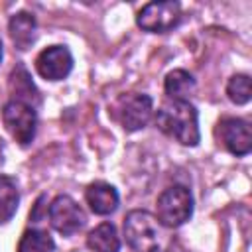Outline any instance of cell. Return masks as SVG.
I'll list each match as a JSON object with an SVG mask.
<instances>
[{
  "label": "cell",
  "mask_w": 252,
  "mask_h": 252,
  "mask_svg": "<svg viewBox=\"0 0 252 252\" xmlns=\"http://www.w3.org/2000/svg\"><path fill=\"white\" fill-rule=\"evenodd\" d=\"M156 126L183 146H197L201 140L197 110L189 100H167L156 114Z\"/></svg>",
  "instance_id": "6da1fadb"
},
{
  "label": "cell",
  "mask_w": 252,
  "mask_h": 252,
  "mask_svg": "<svg viewBox=\"0 0 252 252\" xmlns=\"http://www.w3.org/2000/svg\"><path fill=\"white\" fill-rule=\"evenodd\" d=\"M163 224L148 211H130L124 219V236L136 252H161L165 232Z\"/></svg>",
  "instance_id": "7a4b0ae2"
},
{
  "label": "cell",
  "mask_w": 252,
  "mask_h": 252,
  "mask_svg": "<svg viewBox=\"0 0 252 252\" xmlns=\"http://www.w3.org/2000/svg\"><path fill=\"white\" fill-rule=\"evenodd\" d=\"M158 220L165 228H177L193 215L191 191L183 185H171L158 197Z\"/></svg>",
  "instance_id": "3957f363"
},
{
  "label": "cell",
  "mask_w": 252,
  "mask_h": 252,
  "mask_svg": "<svg viewBox=\"0 0 252 252\" xmlns=\"http://www.w3.org/2000/svg\"><path fill=\"white\" fill-rule=\"evenodd\" d=\"M2 120H4L6 130L10 132V136L18 144L28 146L33 140L35 128H37V114L32 104H26L20 100H10L2 110Z\"/></svg>",
  "instance_id": "277c9868"
},
{
  "label": "cell",
  "mask_w": 252,
  "mask_h": 252,
  "mask_svg": "<svg viewBox=\"0 0 252 252\" xmlns=\"http://www.w3.org/2000/svg\"><path fill=\"white\" fill-rule=\"evenodd\" d=\"M181 20V6L173 0L165 2H148L138 12V26L150 33H165L173 30Z\"/></svg>",
  "instance_id": "5b68a950"
},
{
  "label": "cell",
  "mask_w": 252,
  "mask_h": 252,
  "mask_svg": "<svg viewBox=\"0 0 252 252\" xmlns=\"http://www.w3.org/2000/svg\"><path fill=\"white\" fill-rule=\"evenodd\" d=\"M85 211L81 209V205L69 197V195H59L51 201L49 205V222L51 226L63 234V236H71L75 232H79L85 226Z\"/></svg>",
  "instance_id": "8992f818"
},
{
  "label": "cell",
  "mask_w": 252,
  "mask_h": 252,
  "mask_svg": "<svg viewBox=\"0 0 252 252\" xmlns=\"http://www.w3.org/2000/svg\"><path fill=\"white\" fill-rule=\"evenodd\" d=\"M35 69L47 81H61L73 69V55L65 45H51L37 55Z\"/></svg>",
  "instance_id": "52a82bcc"
},
{
  "label": "cell",
  "mask_w": 252,
  "mask_h": 252,
  "mask_svg": "<svg viewBox=\"0 0 252 252\" xmlns=\"http://www.w3.org/2000/svg\"><path fill=\"white\" fill-rule=\"evenodd\" d=\"M152 112H154L152 98L144 93H132L120 100V120L128 132L142 130L150 122Z\"/></svg>",
  "instance_id": "ba28073f"
},
{
  "label": "cell",
  "mask_w": 252,
  "mask_h": 252,
  "mask_svg": "<svg viewBox=\"0 0 252 252\" xmlns=\"http://www.w3.org/2000/svg\"><path fill=\"white\" fill-rule=\"evenodd\" d=\"M219 138L222 146L234 156H246L252 150L250 126L242 118H222L219 122Z\"/></svg>",
  "instance_id": "9c48e42d"
},
{
  "label": "cell",
  "mask_w": 252,
  "mask_h": 252,
  "mask_svg": "<svg viewBox=\"0 0 252 252\" xmlns=\"http://www.w3.org/2000/svg\"><path fill=\"white\" fill-rule=\"evenodd\" d=\"M87 205L94 215H110L118 207V193L110 183L94 181L85 191Z\"/></svg>",
  "instance_id": "30bf717a"
},
{
  "label": "cell",
  "mask_w": 252,
  "mask_h": 252,
  "mask_svg": "<svg viewBox=\"0 0 252 252\" xmlns=\"http://www.w3.org/2000/svg\"><path fill=\"white\" fill-rule=\"evenodd\" d=\"M35 30H37L35 18L30 12H18V14H14L10 18V24H8L10 37H12L14 45L18 49H22V51L33 45V41H35Z\"/></svg>",
  "instance_id": "8fae6325"
},
{
  "label": "cell",
  "mask_w": 252,
  "mask_h": 252,
  "mask_svg": "<svg viewBox=\"0 0 252 252\" xmlns=\"http://www.w3.org/2000/svg\"><path fill=\"white\" fill-rule=\"evenodd\" d=\"M87 246L93 252H118L120 250V236L116 226L110 222H100L94 226L87 236Z\"/></svg>",
  "instance_id": "7c38bea8"
},
{
  "label": "cell",
  "mask_w": 252,
  "mask_h": 252,
  "mask_svg": "<svg viewBox=\"0 0 252 252\" xmlns=\"http://www.w3.org/2000/svg\"><path fill=\"white\" fill-rule=\"evenodd\" d=\"M163 89H165V94L169 96V100H189L191 93L195 91V79L191 73H187L183 69H175L165 75Z\"/></svg>",
  "instance_id": "4fadbf2b"
},
{
  "label": "cell",
  "mask_w": 252,
  "mask_h": 252,
  "mask_svg": "<svg viewBox=\"0 0 252 252\" xmlns=\"http://www.w3.org/2000/svg\"><path fill=\"white\" fill-rule=\"evenodd\" d=\"M20 193L16 187V181L8 175H0V224L8 222L18 209Z\"/></svg>",
  "instance_id": "5bb4252c"
},
{
  "label": "cell",
  "mask_w": 252,
  "mask_h": 252,
  "mask_svg": "<svg viewBox=\"0 0 252 252\" xmlns=\"http://www.w3.org/2000/svg\"><path fill=\"white\" fill-rule=\"evenodd\" d=\"M53 250H55L53 238L45 230H37V228L26 230L18 244V252H53Z\"/></svg>",
  "instance_id": "9a60e30c"
},
{
  "label": "cell",
  "mask_w": 252,
  "mask_h": 252,
  "mask_svg": "<svg viewBox=\"0 0 252 252\" xmlns=\"http://www.w3.org/2000/svg\"><path fill=\"white\" fill-rule=\"evenodd\" d=\"M226 94L234 104H246L252 96L250 77L244 75V73H238V75L230 77V81L226 85Z\"/></svg>",
  "instance_id": "2e32d148"
},
{
  "label": "cell",
  "mask_w": 252,
  "mask_h": 252,
  "mask_svg": "<svg viewBox=\"0 0 252 252\" xmlns=\"http://www.w3.org/2000/svg\"><path fill=\"white\" fill-rule=\"evenodd\" d=\"M10 87H12V91L16 89V98L14 100H20V102H26V104H28L26 98L30 94H35V87H33V83H32V79H30V75H28V71L24 67H18L12 73Z\"/></svg>",
  "instance_id": "e0dca14e"
},
{
  "label": "cell",
  "mask_w": 252,
  "mask_h": 252,
  "mask_svg": "<svg viewBox=\"0 0 252 252\" xmlns=\"http://www.w3.org/2000/svg\"><path fill=\"white\" fill-rule=\"evenodd\" d=\"M0 61H2V41H0Z\"/></svg>",
  "instance_id": "ac0fdd59"
}]
</instances>
